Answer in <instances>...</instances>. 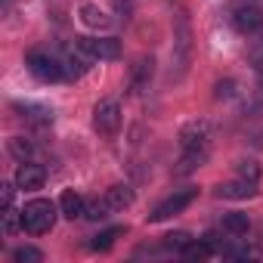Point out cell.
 Wrapping results in <instances>:
<instances>
[{"label": "cell", "mask_w": 263, "mask_h": 263, "mask_svg": "<svg viewBox=\"0 0 263 263\" xmlns=\"http://www.w3.org/2000/svg\"><path fill=\"white\" fill-rule=\"evenodd\" d=\"M56 223V204L47 198H34L22 208V229H28L31 235H44L50 232Z\"/></svg>", "instance_id": "1"}, {"label": "cell", "mask_w": 263, "mask_h": 263, "mask_svg": "<svg viewBox=\"0 0 263 263\" xmlns=\"http://www.w3.org/2000/svg\"><path fill=\"white\" fill-rule=\"evenodd\" d=\"M19 223H22V211H13V208H4V229H7V235H13Z\"/></svg>", "instance_id": "23"}, {"label": "cell", "mask_w": 263, "mask_h": 263, "mask_svg": "<svg viewBox=\"0 0 263 263\" xmlns=\"http://www.w3.org/2000/svg\"><path fill=\"white\" fill-rule=\"evenodd\" d=\"M25 65H28V71H31L37 81H44V84H53V81H62V78H65L62 59H53V56H47V53H37V50L28 53Z\"/></svg>", "instance_id": "3"}, {"label": "cell", "mask_w": 263, "mask_h": 263, "mask_svg": "<svg viewBox=\"0 0 263 263\" xmlns=\"http://www.w3.org/2000/svg\"><path fill=\"white\" fill-rule=\"evenodd\" d=\"M59 211H62V217H68V220H74V217H84V211H87V201L78 195V192H62V198H59Z\"/></svg>", "instance_id": "11"}, {"label": "cell", "mask_w": 263, "mask_h": 263, "mask_svg": "<svg viewBox=\"0 0 263 263\" xmlns=\"http://www.w3.org/2000/svg\"><path fill=\"white\" fill-rule=\"evenodd\" d=\"M13 260H16V263H41L44 254H41L37 248H31V245H22V248L13 251Z\"/></svg>", "instance_id": "19"}, {"label": "cell", "mask_w": 263, "mask_h": 263, "mask_svg": "<svg viewBox=\"0 0 263 263\" xmlns=\"http://www.w3.org/2000/svg\"><path fill=\"white\" fill-rule=\"evenodd\" d=\"M232 25H235L241 34H251V31H257V28L263 25V13H260L257 7H238L235 16H232Z\"/></svg>", "instance_id": "7"}, {"label": "cell", "mask_w": 263, "mask_h": 263, "mask_svg": "<svg viewBox=\"0 0 263 263\" xmlns=\"http://www.w3.org/2000/svg\"><path fill=\"white\" fill-rule=\"evenodd\" d=\"M208 158V149H186V155L180 158V174H189V171H195V167H201V161Z\"/></svg>", "instance_id": "15"}, {"label": "cell", "mask_w": 263, "mask_h": 263, "mask_svg": "<svg viewBox=\"0 0 263 263\" xmlns=\"http://www.w3.org/2000/svg\"><path fill=\"white\" fill-rule=\"evenodd\" d=\"M217 96H232V81H226V84H217Z\"/></svg>", "instance_id": "27"}, {"label": "cell", "mask_w": 263, "mask_h": 263, "mask_svg": "<svg viewBox=\"0 0 263 263\" xmlns=\"http://www.w3.org/2000/svg\"><path fill=\"white\" fill-rule=\"evenodd\" d=\"M238 177L257 183V180H260V164H257V161H238Z\"/></svg>", "instance_id": "21"}, {"label": "cell", "mask_w": 263, "mask_h": 263, "mask_svg": "<svg viewBox=\"0 0 263 263\" xmlns=\"http://www.w3.org/2000/svg\"><path fill=\"white\" fill-rule=\"evenodd\" d=\"M93 127H96V134H102V137H115L118 127H121V108H118V102H111V99L99 102L93 108Z\"/></svg>", "instance_id": "5"}, {"label": "cell", "mask_w": 263, "mask_h": 263, "mask_svg": "<svg viewBox=\"0 0 263 263\" xmlns=\"http://www.w3.org/2000/svg\"><path fill=\"white\" fill-rule=\"evenodd\" d=\"M78 47L90 56V59H121V41L118 37H78Z\"/></svg>", "instance_id": "4"}, {"label": "cell", "mask_w": 263, "mask_h": 263, "mask_svg": "<svg viewBox=\"0 0 263 263\" xmlns=\"http://www.w3.org/2000/svg\"><path fill=\"white\" fill-rule=\"evenodd\" d=\"M155 62L152 59H137V65L130 68V87H134V93H140V90H146L149 87V81H152V68Z\"/></svg>", "instance_id": "9"}, {"label": "cell", "mask_w": 263, "mask_h": 263, "mask_svg": "<svg viewBox=\"0 0 263 263\" xmlns=\"http://www.w3.org/2000/svg\"><path fill=\"white\" fill-rule=\"evenodd\" d=\"M19 186H13V183H4L0 186V195H4V208H13V192H16Z\"/></svg>", "instance_id": "26"}, {"label": "cell", "mask_w": 263, "mask_h": 263, "mask_svg": "<svg viewBox=\"0 0 263 263\" xmlns=\"http://www.w3.org/2000/svg\"><path fill=\"white\" fill-rule=\"evenodd\" d=\"M211 251H214V248H211L204 238H198V241H195V238H189V241H186V248H183L180 254H183L186 260H201V257H208Z\"/></svg>", "instance_id": "16"}, {"label": "cell", "mask_w": 263, "mask_h": 263, "mask_svg": "<svg viewBox=\"0 0 263 263\" xmlns=\"http://www.w3.org/2000/svg\"><path fill=\"white\" fill-rule=\"evenodd\" d=\"M108 211H111V208H108V204H105V198H102V201H90V204H87V211H84V217H87V220H105V217H108Z\"/></svg>", "instance_id": "20"}, {"label": "cell", "mask_w": 263, "mask_h": 263, "mask_svg": "<svg viewBox=\"0 0 263 263\" xmlns=\"http://www.w3.org/2000/svg\"><path fill=\"white\" fill-rule=\"evenodd\" d=\"M44 180H47V171H44L41 164L22 161V164H19V171H16V186H19V189H25V192L41 189V186H44Z\"/></svg>", "instance_id": "6"}, {"label": "cell", "mask_w": 263, "mask_h": 263, "mask_svg": "<svg viewBox=\"0 0 263 263\" xmlns=\"http://www.w3.org/2000/svg\"><path fill=\"white\" fill-rule=\"evenodd\" d=\"M10 152H13L19 161H25V158L31 155V143H25L22 137H13V140H10Z\"/></svg>", "instance_id": "22"}, {"label": "cell", "mask_w": 263, "mask_h": 263, "mask_svg": "<svg viewBox=\"0 0 263 263\" xmlns=\"http://www.w3.org/2000/svg\"><path fill=\"white\" fill-rule=\"evenodd\" d=\"M223 254H226V257H235V260H248V257H251V251H248L245 245H226Z\"/></svg>", "instance_id": "25"}, {"label": "cell", "mask_w": 263, "mask_h": 263, "mask_svg": "<svg viewBox=\"0 0 263 263\" xmlns=\"http://www.w3.org/2000/svg\"><path fill=\"white\" fill-rule=\"evenodd\" d=\"M183 149H208V124H189L180 137Z\"/></svg>", "instance_id": "10"}, {"label": "cell", "mask_w": 263, "mask_h": 263, "mask_svg": "<svg viewBox=\"0 0 263 263\" xmlns=\"http://www.w3.org/2000/svg\"><path fill=\"white\" fill-rule=\"evenodd\" d=\"M198 198V189H177L174 195H167L164 201H158L155 204V211L149 214V223H161V220H167V217H174V214H180L183 208H189L192 201Z\"/></svg>", "instance_id": "2"}, {"label": "cell", "mask_w": 263, "mask_h": 263, "mask_svg": "<svg viewBox=\"0 0 263 263\" xmlns=\"http://www.w3.org/2000/svg\"><path fill=\"white\" fill-rule=\"evenodd\" d=\"M257 183H251V180H232V183H220L217 186V198H232V201H238V198H251L257 189H254Z\"/></svg>", "instance_id": "8"}, {"label": "cell", "mask_w": 263, "mask_h": 263, "mask_svg": "<svg viewBox=\"0 0 263 263\" xmlns=\"http://www.w3.org/2000/svg\"><path fill=\"white\" fill-rule=\"evenodd\" d=\"M118 235H124V229H121V226H115V229H105V232H99V235L90 241V248H93V251H108V248L115 245V238H118Z\"/></svg>", "instance_id": "17"}, {"label": "cell", "mask_w": 263, "mask_h": 263, "mask_svg": "<svg viewBox=\"0 0 263 263\" xmlns=\"http://www.w3.org/2000/svg\"><path fill=\"white\" fill-rule=\"evenodd\" d=\"M223 229H226L229 235H248V229H251V220H248V214H238V211H232V214H226V217H223Z\"/></svg>", "instance_id": "13"}, {"label": "cell", "mask_w": 263, "mask_h": 263, "mask_svg": "<svg viewBox=\"0 0 263 263\" xmlns=\"http://www.w3.org/2000/svg\"><path fill=\"white\" fill-rule=\"evenodd\" d=\"M115 7H118V13H124V19H127V13H130V4H127V0H115Z\"/></svg>", "instance_id": "28"}, {"label": "cell", "mask_w": 263, "mask_h": 263, "mask_svg": "<svg viewBox=\"0 0 263 263\" xmlns=\"http://www.w3.org/2000/svg\"><path fill=\"white\" fill-rule=\"evenodd\" d=\"M105 204H108L111 211L130 208V204H134V189H130V186H111V189L105 192Z\"/></svg>", "instance_id": "12"}, {"label": "cell", "mask_w": 263, "mask_h": 263, "mask_svg": "<svg viewBox=\"0 0 263 263\" xmlns=\"http://www.w3.org/2000/svg\"><path fill=\"white\" fill-rule=\"evenodd\" d=\"M81 19H84V25H90V28H108V16L99 10V7H93V4H87V7H81Z\"/></svg>", "instance_id": "14"}, {"label": "cell", "mask_w": 263, "mask_h": 263, "mask_svg": "<svg viewBox=\"0 0 263 263\" xmlns=\"http://www.w3.org/2000/svg\"><path fill=\"white\" fill-rule=\"evenodd\" d=\"M186 241H189V232H171V235H164V245L167 248H186Z\"/></svg>", "instance_id": "24"}, {"label": "cell", "mask_w": 263, "mask_h": 263, "mask_svg": "<svg viewBox=\"0 0 263 263\" xmlns=\"http://www.w3.org/2000/svg\"><path fill=\"white\" fill-rule=\"evenodd\" d=\"M19 111H22V118H28V121H37V124H47V121H53V111H50V108H44V105H19Z\"/></svg>", "instance_id": "18"}]
</instances>
